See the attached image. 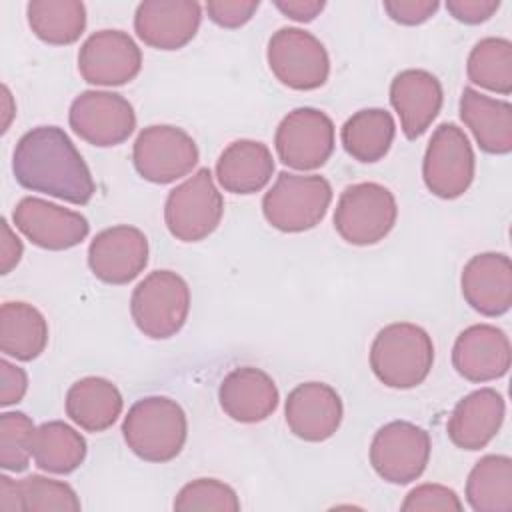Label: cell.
<instances>
[{
  "instance_id": "43",
  "label": "cell",
  "mask_w": 512,
  "mask_h": 512,
  "mask_svg": "<svg viewBox=\"0 0 512 512\" xmlns=\"http://www.w3.org/2000/svg\"><path fill=\"white\" fill-rule=\"evenodd\" d=\"M0 512H22L16 480L6 474L0 476Z\"/></svg>"
},
{
  "instance_id": "5",
  "label": "cell",
  "mask_w": 512,
  "mask_h": 512,
  "mask_svg": "<svg viewBox=\"0 0 512 512\" xmlns=\"http://www.w3.org/2000/svg\"><path fill=\"white\" fill-rule=\"evenodd\" d=\"M190 312V288L172 270H154L132 292L130 314L138 330L152 340H166L182 330Z\"/></svg>"
},
{
  "instance_id": "14",
  "label": "cell",
  "mask_w": 512,
  "mask_h": 512,
  "mask_svg": "<svg viewBox=\"0 0 512 512\" xmlns=\"http://www.w3.org/2000/svg\"><path fill=\"white\" fill-rule=\"evenodd\" d=\"M142 52L122 30H100L84 40L78 52V72L94 86H122L138 76Z\"/></svg>"
},
{
  "instance_id": "36",
  "label": "cell",
  "mask_w": 512,
  "mask_h": 512,
  "mask_svg": "<svg viewBox=\"0 0 512 512\" xmlns=\"http://www.w3.org/2000/svg\"><path fill=\"white\" fill-rule=\"evenodd\" d=\"M404 512H420V510H440V512H460L462 502L458 494L442 484H420L412 488L402 506Z\"/></svg>"
},
{
  "instance_id": "11",
  "label": "cell",
  "mask_w": 512,
  "mask_h": 512,
  "mask_svg": "<svg viewBox=\"0 0 512 512\" xmlns=\"http://www.w3.org/2000/svg\"><path fill=\"white\" fill-rule=\"evenodd\" d=\"M430 460V436L424 428L394 420L378 428L370 444L374 472L390 484H410L422 476Z\"/></svg>"
},
{
  "instance_id": "29",
  "label": "cell",
  "mask_w": 512,
  "mask_h": 512,
  "mask_svg": "<svg viewBox=\"0 0 512 512\" xmlns=\"http://www.w3.org/2000/svg\"><path fill=\"white\" fill-rule=\"evenodd\" d=\"M466 502L476 512L512 510V460L504 454L482 456L468 474Z\"/></svg>"
},
{
  "instance_id": "16",
  "label": "cell",
  "mask_w": 512,
  "mask_h": 512,
  "mask_svg": "<svg viewBox=\"0 0 512 512\" xmlns=\"http://www.w3.org/2000/svg\"><path fill=\"white\" fill-rule=\"evenodd\" d=\"M148 264V238L142 230L120 224L98 232L88 246V266L106 284H128Z\"/></svg>"
},
{
  "instance_id": "37",
  "label": "cell",
  "mask_w": 512,
  "mask_h": 512,
  "mask_svg": "<svg viewBox=\"0 0 512 512\" xmlns=\"http://www.w3.org/2000/svg\"><path fill=\"white\" fill-rule=\"evenodd\" d=\"M258 6V0H210L206 2V12L222 28H240L254 16Z\"/></svg>"
},
{
  "instance_id": "23",
  "label": "cell",
  "mask_w": 512,
  "mask_h": 512,
  "mask_svg": "<svg viewBox=\"0 0 512 512\" xmlns=\"http://www.w3.org/2000/svg\"><path fill=\"white\" fill-rule=\"evenodd\" d=\"M506 414V402L494 388H480L466 394L452 410L448 438L462 450H480L498 434Z\"/></svg>"
},
{
  "instance_id": "25",
  "label": "cell",
  "mask_w": 512,
  "mask_h": 512,
  "mask_svg": "<svg viewBox=\"0 0 512 512\" xmlns=\"http://www.w3.org/2000/svg\"><path fill=\"white\" fill-rule=\"evenodd\" d=\"M272 174V152L258 140H234L222 150L216 162V178L220 186L232 194L260 192L270 182Z\"/></svg>"
},
{
  "instance_id": "35",
  "label": "cell",
  "mask_w": 512,
  "mask_h": 512,
  "mask_svg": "<svg viewBox=\"0 0 512 512\" xmlns=\"http://www.w3.org/2000/svg\"><path fill=\"white\" fill-rule=\"evenodd\" d=\"M172 506L178 512H194V510L238 512L240 500L232 486L216 478H198L180 488Z\"/></svg>"
},
{
  "instance_id": "10",
  "label": "cell",
  "mask_w": 512,
  "mask_h": 512,
  "mask_svg": "<svg viewBox=\"0 0 512 512\" xmlns=\"http://www.w3.org/2000/svg\"><path fill=\"white\" fill-rule=\"evenodd\" d=\"M136 172L154 184H170L198 164V146L188 132L170 124L144 128L132 148Z\"/></svg>"
},
{
  "instance_id": "30",
  "label": "cell",
  "mask_w": 512,
  "mask_h": 512,
  "mask_svg": "<svg viewBox=\"0 0 512 512\" xmlns=\"http://www.w3.org/2000/svg\"><path fill=\"white\" fill-rule=\"evenodd\" d=\"M86 440L70 424L52 420L36 428L32 458L36 466L52 474H70L86 458Z\"/></svg>"
},
{
  "instance_id": "33",
  "label": "cell",
  "mask_w": 512,
  "mask_h": 512,
  "mask_svg": "<svg viewBox=\"0 0 512 512\" xmlns=\"http://www.w3.org/2000/svg\"><path fill=\"white\" fill-rule=\"evenodd\" d=\"M22 512H78L80 500L66 482L30 474L16 482Z\"/></svg>"
},
{
  "instance_id": "27",
  "label": "cell",
  "mask_w": 512,
  "mask_h": 512,
  "mask_svg": "<svg viewBox=\"0 0 512 512\" xmlns=\"http://www.w3.org/2000/svg\"><path fill=\"white\" fill-rule=\"evenodd\" d=\"M48 344V324L40 310L26 302H4L0 308V350L20 362L38 358Z\"/></svg>"
},
{
  "instance_id": "21",
  "label": "cell",
  "mask_w": 512,
  "mask_h": 512,
  "mask_svg": "<svg viewBox=\"0 0 512 512\" xmlns=\"http://www.w3.org/2000/svg\"><path fill=\"white\" fill-rule=\"evenodd\" d=\"M444 102L440 80L420 68H408L390 82V104L400 118V128L408 140L420 138L436 120Z\"/></svg>"
},
{
  "instance_id": "34",
  "label": "cell",
  "mask_w": 512,
  "mask_h": 512,
  "mask_svg": "<svg viewBox=\"0 0 512 512\" xmlns=\"http://www.w3.org/2000/svg\"><path fill=\"white\" fill-rule=\"evenodd\" d=\"M36 426L24 412H4L0 416V466L10 472H24L32 456Z\"/></svg>"
},
{
  "instance_id": "19",
  "label": "cell",
  "mask_w": 512,
  "mask_h": 512,
  "mask_svg": "<svg viewBox=\"0 0 512 512\" xmlns=\"http://www.w3.org/2000/svg\"><path fill=\"white\" fill-rule=\"evenodd\" d=\"M344 406L340 394L324 382H304L290 390L284 418L290 432L306 442H324L340 428Z\"/></svg>"
},
{
  "instance_id": "28",
  "label": "cell",
  "mask_w": 512,
  "mask_h": 512,
  "mask_svg": "<svg viewBox=\"0 0 512 512\" xmlns=\"http://www.w3.org/2000/svg\"><path fill=\"white\" fill-rule=\"evenodd\" d=\"M396 136V124L384 108H364L354 112L340 130V140L348 156L370 164L382 160Z\"/></svg>"
},
{
  "instance_id": "20",
  "label": "cell",
  "mask_w": 512,
  "mask_h": 512,
  "mask_svg": "<svg viewBox=\"0 0 512 512\" xmlns=\"http://www.w3.org/2000/svg\"><path fill=\"white\" fill-rule=\"evenodd\" d=\"M464 300L482 316H502L512 306V262L502 252L472 256L460 276Z\"/></svg>"
},
{
  "instance_id": "7",
  "label": "cell",
  "mask_w": 512,
  "mask_h": 512,
  "mask_svg": "<svg viewBox=\"0 0 512 512\" xmlns=\"http://www.w3.org/2000/svg\"><path fill=\"white\" fill-rule=\"evenodd\" d=\"M224 198L210 168H198L188 180L170 190L164 204V222L180 242H200L220 224Z\"/></svg>"
},
{
  "instance_id": "3",
  "label": "cell",
  "mask_w": 512,
  "mask_h": 512,
  "mask_svg": "<svg viewBox=\"0 0 512 512\" xmlns=\"http://www.w3.org/2000/svg\"><path fill=\"white\" fill-rule=\"evenodd\" d=\"M432 364V338L412 322L388 324L372 340L370 368L388 388H416L426 380Z\"/></svg>"
},
{
  "instance_id": "2",
  "label": "cell",
  "mask_w": 512,
  "mask_h": 512,
  "mask_svg": "<svg viewBox=\"0 0 512 512\" xmlns=\"http://www.w3.org/2000/svg\"><path fill=\"white\" fill-rule=\"evenodd\" d=\"M128 448L146 462H170L184 448L188 422L182 406L168 396L136 400L122 422Z\"/></svg>"
},
{
  "instance_id": "31",
  "label": "cell",
  "mask_w": 512,
  "mask_h": 512,
  "mask_svg": "<svg viewBox=\"0 0 512 512\" xmlns=\"http://www.w3.org/2000/svg\"><path fill=\"white\" fill-rule=\"evenodd\" d=\"M28 26L46 44H74L86 28V6L78 0H32L26 6Z\"/></svg>"
},
{
  "instance_id": "1",
  "label": "cell",
  "mask_w": 512,
  "mask_h": 512,
  "mask_svg": "<svg viewBox=\"0 0 512 512\" xmlns=\"http://www.w3.org/2000/svg\"><path fill=\"white\" fill-rule=\"evenodd\" d=\"M12 172L16 182L32 192H42L70 204H88L96 192L92 174L58 126L28 130L14 148Z\"/></svg>"
},
{
  "instance_id": "26",
  "label": "cell",
  "mask_w": 512,
  "mask_h": 512,
  "mask_svg": "<svg viewBox=\"0 0 512 512\" xmlns=\"http://www.w3.org/2000/svg\"><path fill=\"white\" fill-rule=\"evenodd\" d=\"M122 406L116 384L100 376L80 378L66 392V414L86 432L108 430L122 414Z\"/></svg>"
},
{
  "instance_id": "40",
  "label": "cell",
  "mask_w": 512,
  "mask_h": 512,
  "mask_svg": "<svg viewBox=\"0 0 512 512\" xmlns=\"http://www.w3.org/2000/svg\"><path fill=\"white\" fill-rule=\"evenodd\" d=\"M448 12L464 24H480L486 22L498 8V0H448Z\"/></svg>"
},
{
  "instance_id": "42",
  "label": "cell",
  "mask_w": 512,
  "mask_h": 512,
  "mask_svg": "<svg viewBox=\"0 0 512 512\" xmlns=\"http://www.w3.org/2000/svg\"><path fill=\"white\" fill-rule=\"evenodd\" d=\"M22 258V242L12 232L6 218H2V244H0V272L8 274Z\"/></svg>"
},
{
  "instance_id": "15",
  "label": "cell",
  "mask_w": 512,
  "mask_h": 512,
  "mask_svg": "<svg viewBox=\"0 0 512 512\" xmlns=\"http://www.w3.org/2000/svg\"><path fill=\"white\" fill-rule=\"evenodd\" d=\"M12 222L34 246L44 250L74 248L90 232V224L80 212L36 196H26L16 204Z\"/></svg>"
},
{
  "instance_id": "13",
  "label": "cell",
  "mask_w": 512,
  "mask_h": 512,
  "mask_svg": "<svg viewBox=\"0 0 512 512\" xmlns=\"http://www.w3.org/2000/svg\"><path fill=\"white\" fill-rule=\"evenodd\" d=\"M68 122L88 144L108 148L128 140L136 128V114L122 94L84 90L72 100Z\"/></svg>"
},
{
  "instance_id": "38",
  "label": "cell",
  "mask_w": 512,
  "mask_h": 512,
  "mask_svg": "<svg viewBox=\"0 0 512 512\" xmlns=\"http://www.w3.org/2000/svg\"><path fill=\"white\" fill-rule=\"evenodd\" d=\"M440 8L438 0H386V14L404 26H416L426 22Z\"/></svg>"
},
{
  "instance_id": "22",
  "label": "cell",
  "mask_w": 512,
  "mask_h": 512,
  "mask_svg": "<svg viewBox=\"0 0 512 512\" xmlns=\"http://www.w3.org/2000/svg\"><path fill=\"white\" fill-rule=\"evenodd\" d=\"M222 410L236 422L256 424L266 420L278 408V388L260 368L240 366L224 376L218 388Z\"/></svg>"
},
{
  "instance_id": "41",
  "label": "cell",
  "mask_w": 512,
  "mask_h": 512,
  "mask_svg": "<svg viewBox=\"0 0 512 512\" xmlns=\"http://www.w3.org/2000/svg\"><path fill=\"white\" fill-rule=\"evenodd\" d=\"M274 6L296 22H312L326 6L324 0H276Z\"/></svg>"
},
{
  "instance_id": "9",
  "label": "cell",
  "mask_w": 512,
  "mask_h": 512,
  "mask_svg": "<svg viewBox=\"0 0 512 512\" xmlns=\"http://www.w3.org/2000/svg\"><path fill=\"white\" fill-rule=\"evenodd\" d=\"M266 58L272 74L292 90H316L326 84L330 74L324 44L302 28L276 30L268 40Z\"/></svg>"
},
{
  "instance_id": "8",
  "label": "cell",
  "mask_w": 512,
  "mask_h": 512,
  "mask_svg": "<svg viewBox=\"0 0 512 512\" xmlns=\"http://www.w3.org/2000/svg\"><path fill=\"white\" fill-rule=\"evenodd\" d=\"M476 170V158L472 144L462 128L452 122L440 124L424 152L422 178L426 188L444 200L462 196Z\"/></svg>"
},
{
  "instance_id": "24",
  "label": "cell",
  "mask_w": 512,
  "mask_h": 512,
  "mask_svg": "<svg viewBox=\"0 0 512 512\" xmlns=\"http://www.w3.org/2000/svg\"><path fill=\"white\" fill-rule=\"evenodd\" d=\"M460 118L486 154L512 152V106L466 86L460 96Z\"/></svg>"
},
{
  "instance_id": "6",
  "label": "cell",
  "mask_w": 512,
  "mask_h": 512,
  "mask_svg": "<svg viewBox=\"0 0 512 512\" xmlns=\"http://www.w3.org/2000/svg\"><path fill=\"white\" fill-rule=\"evenodd\" d=\"M398 206L394 194L378 182L346 186L334 210V228L354 246H370L384 240L394 228Z\"/></svg>"
},
{
  "instance_id": "17",
  "label": "cell",
  "mask_w": 512,
  "mask_h": 512,
  "mask_svg": "<svg viewBox=\"0 0 512 512\" xmlns=\"http://www.w3.org/2000/svg\"><path fill=\"white\" fill-rule=\"evenodd\" d=\"M202 6L194 0H144L134 14L136 36L156 50H178L198 32Z\"/></svg>"
},
{
  "instance_id": "32",
  "label": "cell",
  "mask_w": 512,
  "mask_h": 512,
  "mask_svg": "<svg viewBox=\"0 0 512 512\" xmlns=\"http://www.w3.org/2000/svg\"><path fill=\"white\" fill-rule=\"evenodd\" d=\"M468 80L490 92H512V42L506 38H482L474 44L466 62Z\"/></svg>"
},
{
  "instance_id": "4",
  "label": "cell",
  "mask_w": 512,
  "mask_h": 512,
  "mask_svg": "<svg viewBox=\"0 0 512 512\" xmlns=\"http://www.w3.org/2000/svg\"><path fill=\"white\" fill-rule=\"evenodd\" d=\"M332 202V186L324 176L280 172L262 198L268 224L280 232H304L318 226Z\"/></svg>"
},
{
  "instance_id": "12",
  "label": "cell",
  "mask_w": 512,
  "mask_h": 512,
  "mask_svg": "<svg viewBox=\"0 0 512 512\" xmlns=\"http://www.w3.org/2000/svg\"><path fill=\"white\" fill-rule=\"evenodd\" d=\"M274 146L288 168L316 170L334 152V122L318 108H296L280 120Z\"/></svg>"
},
{
  "instance_id": "18",
  "label": "cell",
  "mask_w": 512,
  "mask_h": 512,
  "mask_svg": "<svg viewBox=\"0 0 512 512\" xmlns=\"http://www.w3.org/2000/svg\"><path fill=\"white\" fill-rule=\"evenodd\" d=\"M512 362L510 340L492 324L464 328L452 348V364L468 382H490L506 376Z\"/></svg>"
},
{
  "instance_id": "39",
  "label": "cell",
  "mask_w": 512,
  "mask_h": 512,
  "mask_svg": "<svg viewBox=\"0 0 512 512\" xmlns=\"http://www.w3.org/2000/svg\"><path fill=\"white\" fill-rule=\"evenodd\" d=\"M0 384V404L10 406L24 398L28 390V376L20 366L0 360Z\"/></svg>"
}]
</instances>
